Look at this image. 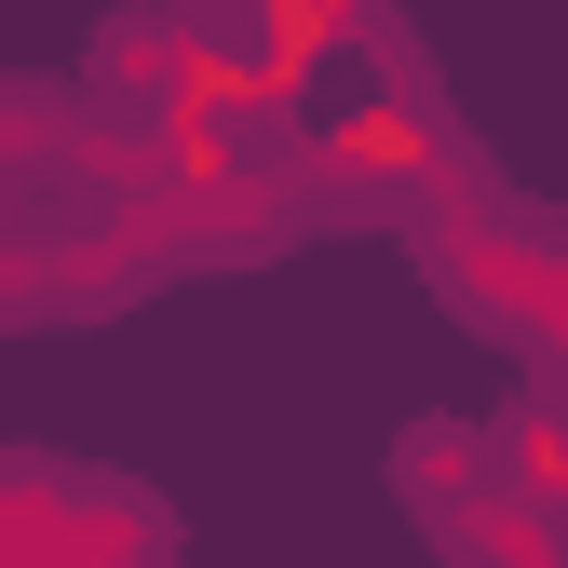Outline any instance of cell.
I'll return each instance as SVG.
<instances>
[{
	"label": "cell",
	"mask_w": 568,
	"mask_h": 568,
	"mask_svg": "<svg viewBox=\"0 0 568 568\" xmlns=\"http://www.w3.org/2000/svg\"><path fill=\"white\" fill-rule=\"evenodd\" d=\"M515 460H528L541 501H568V434H555V419H515Z\"/></svg>",
	"instance_id": "obj_1"
}]
</instances>
